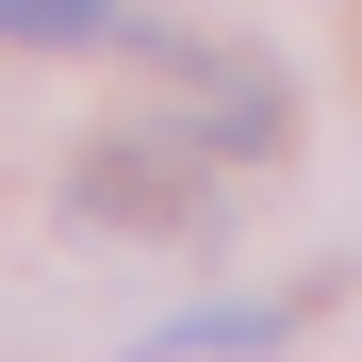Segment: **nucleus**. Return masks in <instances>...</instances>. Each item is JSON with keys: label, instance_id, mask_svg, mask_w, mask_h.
<instances>
[{"label": "nucleus", "instance_id": "nucleus-1", "mask_svg": "<svg viewBox=\"0 0 362 362\" xmlns=\"http://www.w3.org/2000/svg\"><path fill=\"white\" fill-rule=\"evenodd\" d=\"M0 33L17 49H83V33H132V17H115V0H0Z\"/></svg>", "mask_w": 362, "mask_h": 362}]
</instances>
